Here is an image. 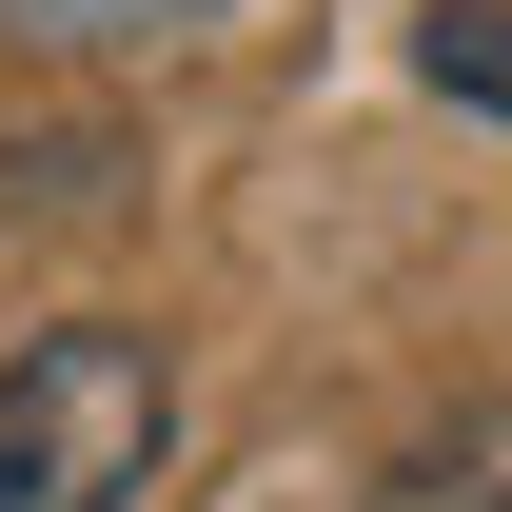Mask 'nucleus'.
Returning a JSON list of instances; mask_svg holds the SVG:
<instances>
[{
	"mask_svg": "<svg viewBox=\"0 0 512 512\" xmlns=\"http://www.w3.org/2000/svg\"><path fill=\"white\" fill-rule=\"evenodd\" d=\"M158 453H178V375H158V335L60 316V335L0 355V512H138Z\"/></svg>",
	"mask_w": 512,
	"mask_h": 512,
	"instance_id": "1",
	"label": "nucleus"
},
{
	"mask_svg": "<svg viewBox=\"0 0 512 512\" xmlns=\"http://www.w3.org/2000/svg\"><path fill=\"white\" fill-rule=\"evenodd\" d=\"M375 512H512V394H473L453 434H414L394 453V493Z\"/></svg>",
	"mask_w": 512,
	"mask_h": 512,
	"instance_id": "2",
	"label": "nucleus"
},
{
	"mask_svg": "<svg viewBox=\"0 0 512 512\" xmlns=\"http://www.w3.org/2000/svg\"><path fill=\"white\" fill-rule=\"evenodd\" d=\"M414 79L473 99V119H512V0H434V20H414Z\"/></svg>",
	"mask_w": 512,
	"mask_h": 512,
	"instance_id": "3",
	"label": "nucleus"
},
{
	"mask_svg": "<svg viewBox=\"0 0 512 512\" xmlns=\"http://www.w3.org/2000/svg\"><path fill=\"white\" fill-rule=\"evenodd\" d=\"M237 0H0V40H197Z\"/></svg>",
	"mask_w": 512,
	"mask_h": 512,
	"instance_id": "4",
	"label": "nucleus"
}]
</instances>
